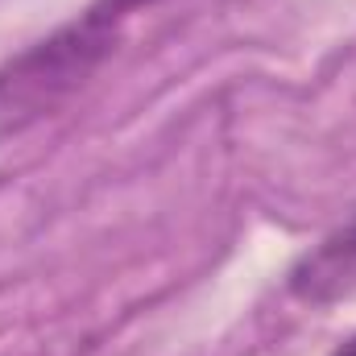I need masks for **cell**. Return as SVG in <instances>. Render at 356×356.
I'll return each mask as SVG.
<instances>
[{"instance_id":"obj_1","label":"cell","mask_w":356,"mask_h":356,"mask_svg":"<svg viewBox=\"0 0 356 356\" xmlns=\"http://www.w3.org/2000/svg\"><path fill=\"white\" fill-rule=\"evenodd\" d=\"M112 42H116V25L88 8L83 21L38 42L29 54H21L13 67L0 71V112L38 116L71 88H79L95 71V63L112 50Z\"/></svg>"},{"instance_id":"obj_2","label":"cell","mask_w":356,"mask_h":356,"mask_svg":"<svg viewBox=\"0 0 356 356\" xmlns=\"http://www.w3.org/2000/svg\"><path fill=\"white\" fill-rule=\"evenodd\" d=\"M290 290L311 307H327L356 294V216L290 269Z\"/></svg>"},{"instance_id":"obj_3","label":"cell","mask_w":356,"mask_h":356,"mask_svg":"<svg viewBox=\"0 0 356 356\" xmlns=\"http://www.w3.org/2000/svg\"><path fill=\"white\" fill-rule=\"evenodd\" d=\"M145 4H158V0H95L91 8H95L99 17H108L112 25H116L120 17H129V13H137V8H145Z\"/></svg>"},{"instance_id":"obj_4","label":"cell","mask_w":356,"mask_h":356,"mask_svg":"<svg viewBox=\"0 0 356 356\" xmlns=\"http://www.w3.org/2000/svg\"><path fill=\"white\" fill-rule=\"evenodd\" d=\"M332 356H356V336L348 340V344H340V348H336Z\"/></svg>"}]
</instances>
